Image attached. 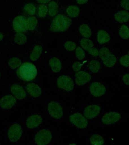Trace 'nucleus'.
Returning <instances> with one entry per match:
<instances>
[{
  "label": "nucleus",
  "instance_id": "f257e3e1",
  "mask_svg": "<svg viewBox=\"0 0 129 145\" xmlns=\"http://www.w3.org/2000/svg\"><path fill=\"white\" fill-rule=\"evenodd\" d=\"M16 73L18 76L25 81H30L34 80L37 74L36 67L30 62H25L22 64Z\"/></svg>",
  "mask_w": 129,
  "mask_h": 145
},
{
  "label": "nucleus",
  "instance_id": "f03ea898",
  "mask_svg": "<svg viewBox=\"0 0 129 145\" xmlns=\"http://www.w3.org/2000/svg\"><path fill=\"white\" fill-rule=\"evenodd\" d=\"M71 24L70 18L63 15L56 16L51 24L50 30L53 32H63L70 27Z\"/></svg>",
  "mask_w": 129,
  "mask_h": 145
},
{
  "label": "nucleus",
  "instance_id": "7ed1b4c3",
  "mask_svg": "<svg viewBox=\"0 0 129 145\" xmlns=\"http://www.w3.org/2000/svg\"><path fill=\"white\" fill-rule=\"evenodd\" d=\"M99 56L104 64L108 67H111L116 63L117 60L115 56L111 53L107 47H103L100 49Z\"/></svg>",
  "mask_w": 129,
  "mask_h": 145
},
{
  "label": "nucleus",
  "instance_id": "20e7f679",
  "mask_svg": "<svg viewBox=\"0 0 129 145\" xmlns=\"http://www.w3.org/2000/svg\"><path fill=\"white\" fill-rule=\"evenodd\" d=\"M52 139L50 131L43 129L38 131L35 137L36 143L38 145H45L49 143Z\"/></svg>",
  "mask_w": 129,
  "mask_h": 145
},
{
  "label": "nucleus",
  "instance_id": "39448f33",
  "mask_svg": "<svg viewBox=\"0 0 129 145\" xmlns=\"http://www.w3.org/2000/svg\"><path fill=\"white\" fill-rule=\"evenodd\" d=\"M12 25L14 29L17 33L25 32L28 29L27 19L23 16L16 17L14 19Z\"/></svg>",
  "mask_w": 129,
  "mask_h": 145
},
{
  "label": "nucleus",
  "instance_id": "423d86ee",
  "mask_svg": "<svg viewBox=\"0 0 129 145\" xmlns=\"http://www.w3.org/2000/svg\"><path fill=\"white\" fill-rule=\"evenodd\" d=\"M58 87L67 91H71L74 87V83L72 79L67 76H60L57 80Z\"/></svg>",
  "mask_w": 129,
  "mask_h": 145
},
{
  "label": "nucleus",
  "instance_id": "0eeeda50",
  "mask_svg": "<svg viewBox=\"0 0 129 145\" xmlns=\"http://www.w3.org/2000/svg\"><path fill=\"white\" fill-rule=\"evenodd\" d=\"M22 133L21 126L18 123L12 125L8 131L9 140L12 142H16L20 139Z\"/></svg>",
  "mask_w": 129,
  "mask_h": 145
},
{
  "label": "nucleus",
  "instance_id": "6e6552de",
  "mask_svg": "<svg viewBox=\"0 0 129 145\" xmlns=\"http://www.w3.org/2000/svg\"><path fill=\"white\" fill-rule=\"evenodd\" d=\"M48 109L50 115L55 119H60L63 115V109L58 103L51 102L48 104Z\"/></svg>",
  "mask_w": 129,
  "mask_h": 145
},
{
  "label": "nucleus",
  "instance_id": "1a4fd4ad",
  "mask_svg": "<svg viewBox=\"0 0 129 145\" xmlns=\"http://www.w3.org/2000/svg\"><path fill=\"white\" fill-rule=\"evenodd\" d=\"M70 120L77 127L85 129L88 125V121L85 118L79 113H74L70 117Z\"/></svg>",
  "mask_w": 129,
  "mask_h": 145
},
{
  "label": "nucleus",
  "instance_id": "9d476101",
  "mask_svg": "<svg viewBox=\"0 0 129 145\" xmlns=\"http://www.w3.org/2000/svg\"><path fill=\"white\" fill-rule=\"evenodd\" d=\"M90 90L92 95L96 97L102 96L106 91V88L100 83L94 82L91 85Z\"/></svg>",
  "mask_w": 129,
  "mask_h": 145
},
{
  "label": "nucleus",
  "instance_id": "9b49d317",
  "mask_svg": "<svg viewBox=\"0 0 129 145\" xmlns=\"http://www.w3.org/2000/svg\"><path fill=\"white\" fill-rule=\"evenodd\" d=\"M121 115L116 112H110L106 113L102 118L103 123L106 125L113 124L120 120Z\"/></svg>",
  "mask_w": 129,
  "mask_h": 145
},
{
  "label": "nucleus",
  "instance_id": "f8f14e48",
  "mask_svg": "<svg viewBox=\"0 0 129 145\" xmlns=\"http://www.w3.org/2000/svg\"><path fill=\"white\" fill-rule=\"evenodd\" d=\"M100 110V107L98 105H89L85 109L84 111V115L87 118L93 119L98 115Z\"/></svg>",
  "mask_w": 129,
  "mask_h": 145
},
{
  "label": "nucleus",
  "instance_id": "ddd939ff",
  "mask_svg": "<svg viewBox=\"0 0 129 145\" xmlns=\"http://www.w3.org/2000/svg\"><path fill=\"white\" fill-rule=\"evenodd\" d=\"M76 82L78 86H82L90 81L91 77L88 72L84 71L77 72L75 74Z\"/></svg>",
  "mask_w": 129,
  "mask_h": 145
},
{
  "label": "nucleus",
  "instance_id": "4468645a",
  "mask_svg": "<svg viewBox=\"0 0 129 145\" xmlns=\"http://www.w3.org/2000/svg\"><path fill=\"white\" fill-rule=\"evenodd\" d=\"M16 100L12 95H7L0 100V106L5 109H8L15 104Z\"/></svg>",
  "mask_w": 129,
  "mask_h": 145
},
{
  "label": "nucleus",
  "instance_id": "2eb2a0df",
  "mask_svg": "<svg viewBox=\"0 0 129 145\" xmlns=\"http://www.w3.org/2000/svg\"><path fill=\"white\" fill-rule=\"evenodd\" d=\"M11 93L17 99H22L26 96L25 91L22 86L19 85L14 84L11 87Z\"/></svg>",
  "mask_w": 129,
  "mask_h": 145
},
{
  "label": "nucleus",
  "instance_id": "dca6fc26",
  "mask_svg": "<svg viewBox=\"0 0 129 145\" xmlns=\"http://www.w3.org/2000/svg\"><path fill=\"white\" fill-rule=\"evenodd\" d=\"M42 119L40 116L33 115L29 116L27 119V125L29 129H33L37 127L41 123Z\"/></svg>",
  "mask_w": 129,
  "mask_h": 145
},
{
  "label": "nucleus",
  "instance_id": "f3484780",
  "mask_svg": "<svg viewBox=\"0 0 129 145\" xmlns=\"http://www.w3.org/2000/svg\"><path fill=\"white\" fill-rule=\"evenodd\" d=\"M26 89L31 96L34 97H39L42 93V90L40 87L34 83L28 84L26 87Z\"/></svg>",
  "mask_w": 129,
  "mask_h": 145
},
{
  "label": "nucleus",
  "instance_id": "a211bd4d",
  "mask_svg": "<svg viewBox=\"0 0 129 145\" xmlns=\"http://www.w3.org/2000/svg\"><path fill=\"white\" fill-rule=\"evenodd\" d=\"M114 19L118 22H126L129 20V13L124 10L119 11L114 15Z\"/></svg>",
  "mask_w": 129,
  "mask_h": 145
},
{
  "label": "nucleus",
  "instance_id": "6ab92c4d",
  "mask_svg": "<svg viewBox=\"0 0 129 145\" xmlns=\"http://www.w3.org/2000/svg\"><path fill=\"white\" fill-rule=\"evenodd\" d=\"M49 64L53 72H59L62 69V64L57 58L54 57L51 58L49 61Z\"/></svg>",
  "mask_w": 129,
  "mask_h": 145
},
{
  "label": "nucleus",
  "instance_id": "aec40b11",
  "mask_svg": "<svg viewBox=\"0 0 129 145\" xmlns=\"http://www.w3.org/2000/svg\"><path fill=\"white\" fill-rule=\"evenodd\" d=\"M110 39L109 35L105 30H100L98 32L97 40L99 44H105L109 41Z\"/></svg>",
  "mask_w": 129,
  "mask_h": 145
},
{
  "label": "nucleus",
  "instance_id": "412c9836",
  "mask_svg": "<svg viewBox=\"0 0 129 145\" xmlns=\"http://www.w3.org/2000/svg\"><path fill=\"white\" fill-rule=\"evenodd\" d=\"M42 52V47L40 45H36L30 56L31 59L33 61H36L40 56Z\"/></svg>",
  "mask_w": 129,
  "mask_h": 145
},
{
  "label": "nucleus",
  "instance_id": "4be33fe9",
  "mask_svg": "<svg viewBox=\"0 0 129 145\" xmlns=\"http://www.w3.org/2000/svg\"><path fill=\"white\" fill-rule=\"evenodd\" d=\"M80 9L76 5H71L68 7L66 10L67 14L71 18H76L80 13Z\"/></svg>",
  "mask_w": 129,
  "mask_h": 145
},
{
  "label": "nucleus",
  "instance_id": "5701e85b",
  "mask_svg": "<svg viewBox=\"0 0 129 145\" xmlns=\"http://www.w3.org/2000/svg\"><path fill=\"white\" fill-rule=\"evenodd\" d=\"M48 14L50 16L56 15L58 11V5L55 1H52L48 4Z\"/></svg>",
  "mask_w": 129,
  "mask_h": 145
},
{
  "label": "nucleus",
  "instance_id": "b1692460",
  "mask_svg": "<svg viewBox=\"0 0 129 145\" xmlns=\"http://www.w3.org/2000/svg\"><path fill=\"white\" fill-rule=\"evenodd\" d=\"M80 33L85 38H89L91 35V31L89 26L87 24H83L79 27Z\"/></svg>",
  "mask_w": 129,
  "mask_h": 145
},
{
  "label": "nucleus",
  "instance_id": "393cba45",
  "mask_svg": "<svg viewBox=\"0 0 129 145\" xmlns=\"http://www.w3.org/2000/svg\"><path fill=\"white\" fill-rule=\"evenodd\" d=\"M80 44L84 49L88 52L93 47L94 44L91 40L88 39H82L80 42Z\"/></svg>",
  "mask_w": 129,
  "mask_h": 145
},
{
  "label": "nucleus",
  "instance_id": "a878e982",
  "mask_svg": "<svg viewBox=\"0 0 129 145\" xmlns=\"http://www.w3.org/2000/svg\"><path fill=\"white\" fill-rule=\"evenodd\" d=\"M91 144L93 145H102L104 144V140L102 137L99 135H92L90 139Z\"/></svg>",
  "mask_w": 129,
  "mask_h": 145
},
{
  "label": "nucleus",
  "instance_id": "bb28decb",
  "mask_svg": "<svg viewBox=\"0 0 129 145\" xmlns=\"http://www.w3.org/2000/svg\"><path fill=\"white\" fill-rule=\"evenodd\" d=\"M37 20L35 16L29 17L27 19L28 29L30 31H33L35 29L37 24Z\"/></svg>",
  "mask_w": 129,
  "mask_h": 145
},
{
  "label": "nucleus",
  "instance_id": "cd10ccee",
  "mask_svg": "<svg viewBox=\"0 0 129 145\" xmlns=\"http://www.w3.org/2000/svg\"><path fill=\"white\" fill-rule=\"evenodd\" d=\"M119 35L123 39H126L129 38V28L125 25L121 26L119 31Z\"/></svg>",
  "mask_w": 129,
  "mask_h": 145
},
{
  "label": "nucleus",
  "instance_id": "c85d7f7f",
  "mask_svg": "<svg viewBox=\"0 0 129 145\" xmlns=\"http://www.w3.org/2000/svg\"><path fill=\"white\" fill-rule=\"evenodd\" d=\"M27 40L25 35L22 33H18L15 36L14 41L18 45H21L25 44Z\"/></svg>",
  "mask_w": 129,
  "mask_h": 145
},
{
  "label": "nucleus",
  "instance_id": "c756f323",
  "mask_svg": "<svg viewBox=\"0 0 129 145\" xmlns=\"http://www.w3.org/2000/svg\"><path fill=\"white\" fill-rule=\"evenodd\" d=\"M100 63L98 61L96 60H93L89 62V68L91 71L93 73L98 72L100 69Z\"/></svg>",
  "mask_w": 129,
  "mask_h": 145
},
{
  "label": "nucleus",
  "instance_id": "7c9ffc66",
  "mask_svg": "<svg viewBox=\"0 0 129 145\" xmlns=\"http://www.w3.org/2000/svg\"><path fill=\"white\" fill-rule=\"evenodd\" d=\"M23 11L30 15H33L36 12V7L33 4L28 3L26 4L23 7Z\"/></svg>",
  "mask_w": 129,
  "mask_h": 145
},
{
  "label": "nucleus",
  "instance_id": "2f4dec72",
  "mask_svg": "<svg viewBox=\"0 0 129 145\" xmlns=\"http://www.w3.org/2000/svg\"><path fill=\"white\" fill-rule=\"evenodd\" d=\"M22 62L20 59L17 57H12L10 59L8 62V65L12 69H15L21 65Z\"/></svg>",
  "mask_w": 129,
  "mask_h": 145
},
{
  "label": "nucleus",
  "instance_id": "473e14b6",
  "mask_svg": "<svg viewBox=\"0 0 129 145\" xmlns=\"http://www.w3.org/2000/svg\"><path fill=\"white\" fill-rule=\"evenodd\" d=\"M48 12V8L46 5L41 4L38 7V16L40 18H44Z\"/></svg>",
  "mask_w": 129,
  "mask_h": 145
},
{
  "label": "nucleus",
  "instance_id": "72a5a7b5",
  "mask_svg": "<svg viewBox=\"0 0 129 145\" xmlns=\"http://www.w3.org/2000/svg\"><path fill=\"white\" fill-rule=\"evenodd\" d=\"M76 54L77 58L79 60H82L85 57V53L83 50L80 47H78L76 49Z\"/></svg>",
  "mask_w": 129,
  "mask_h": 145
},
{
  "label": "nucleus",
  "instance_id": "f704fd0d",
  "mask_svg": "<svg viewBox=\"0 0 129 145\" xmlns=\"http://www.w3.org/2000/svg\"><path fill=\"white\" fill-rule=\"evenodd\" d=\"M119 62L121 65L124 67L129 66V55H125L120 58Z\"/></svg>",
  "mask_w": 129,
  "mask_h": 145
},
{
  "label": "nucleus",
  "instance_id": "c9c22d12",
  "mask_svg": "<svg viewBox=\"0 0 129 145\" xmlns=\"http://www.w3.org/2000/svg\"><path fill=\"white\" fill-rule=\"evenodd\" d=\"M64 47L66 49L69 51H72L75 49L76 44L75 43L72 41H67L64 44Z\"/></svg>",
  "mask_w": 129,
  "mask_h": 145
},
{
  "label": "nucleus",
  "instance_id": "e433bc0d",
  "mask_svg": "<svg viewBox=\"0 0 129 145\" xmlns=\"http://www.w3.org/2000/svg\"><path fill=\"white\" fill-rule=\"evenodd\" d=\"M82 65V64L80 62H76L74 63L72 65V69L75 72H78L80 71Z\"/></svg>",
  "mask_w": 129,
  "mask_h": 145
},
{
  "label": "nucleus",
  "instance_id": "4c0bfd02",
  "mask_svg": "<svg viewBox=\"0 0 129 145\" xmlns=\"http://www.w3.org/2000/svg\"><path fill=\"white\" fill-rule=\"evenodd\" d=\"M121 5L123 9L129 10V0H121Z\"/></svg>",
  "mask_w": 129,
  "mask_h": 145
},
{
  "label": "nucleus",
  "instance_id": "58836bf2",
  "mask_svg": "<svg viewBox=\"0 0 129 145\" xmlns=\"http://www.w3.org/2000/svg\"><path fill=\"white\" fill-rule=\"evenodd\" d=\"M91 55L94 56H97L99 55V51L97 49L93 47L88 52Z\"/></svg>",
  "mask_w": 129,
  "mask_h": 145
},
{
  "label": "nucleus",
  "instance_id": "ea45409f",
  "mask_svg": "<svg viewBox=\"0 0 129 145\" xmlns=\"http://www.w3.org/2000/svg\"><path fill=\"white\" fill-rule=\"evenodd\" d=\"M123 80L124 84L129 86V74H124L123 77Z\"/></svg>",
  "mask_w": 129,
  "mask_h": 145
},
{
  "label": "nucleus",
  "instance_id": "a19ab883",
  "mask_svg": "<svg viewBox=\"0 0 129 145\" xmlns=\"http://www.w3.org/2000/svg\"><path fill=\"white\" fill-rule=\"evenodd\" d=\"M37 2L42 4L48 3L51 1V0H37Z\"/></svg>",
  "mask_w": 129,
  "mask_h": 145
},
{
  "label": "nucleus",
  "instance_id": "79ce46f5",
  "mask_svg": "<svg viewBox=\"0 0 129 145\" xmlns=\"http://www.w3.org/2000/svg\"><path fill=\"white\" fill-rule=\"evenodd\" d=\"M88 0H76L77 2L79 4H83L87 3Z\"/></svg>",
  "mask_w": 129,
  "mask_h": 145
},
{
  "label": "nucleus",
  "instance_id": "37998d69",
  "mask_svg": "<svg viewBox=\"0 0 129 145\" xmlns=\"http://www.w3.org/2000/svg\"><path fill=\"white\" fill-rule=\"evenodd\" d=\"M3 34H2V33L0 32V41L2 40V39H3Z\"/></svg>",
  "mask_w": 129,
  "mask_h": 145
},
{
  "label": "nucleus",
  "instance_id": "c03bdc74",
  "mask_svg": "<svg viewBox=\"0 0 129 145\" xmlns=\"http://www.w3.org/2000/svg\"><path fill=\"white\" fill-rule=\"evenodd\" d=\"M128 55H129V52H128Z\"/></svg>",
  "mask_w": 129,
  "mask_h": 145
},
{
  "label": "nucleus",
  "instance_id": "a18cd8bd",
  "mask_svg": "<svg viewBox=\"0 0 129 145\" xmlns=\"http://www.w3.org/2000/svg\"><path fill=\"white\" fill-rule=\"evenodd\" d=\"M0 77H1V73H0Z\"/></svg>",
  "mask_w": 129,
  "mask_h": 145
}]
</instances>
